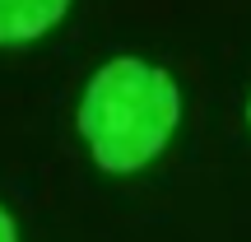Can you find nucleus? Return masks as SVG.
Returning <instances> with one entry per match:
<instances>
[{"mask_svg": "<svg viewBox=\"0 0 251 242\" xmlns=\"http://www.w3.org/2000/svg\"><path fill=\"white\" fill-rule=\"evenodd\" d=\"M181 121V93L172 75L140 56H117L89 80L79 103V131L98 168L135 172L172 140Z\"/></svg>", "mask_w": 251, "mask_h": 242, "instance_id": "nucleus-1", "label": "nucleus"}, {"mask_svg": "<svg viewBox=\"0 0 251 242\" xmlns=\"http://www.w3.org/2000/svg\"><path fill=\"white\" fill-rule=\"evenodd\" d=\"M70 0H0V42L37 37L65 14Z\"/></svg>", "mask_w": 251, "mask_h": 242, "instance_id": "nucleus-2", "label": "nucleus"}, {"mask_svg": "<svg viewBox=\"0 0 251 242\" xmlns=\"http://www.w3.org/2000/svg\"><path fill=\"white\" fill-rule=\"evenodd\" d=\"M0 242H19V233H14V219L0 210Z\"/></svg>", "mask_w": 251, "mask_h": 242, "instance_id": "nucleus-3", "label": "nucleus"}, {"mask_svg": "<svg viewBox=\"0 0 251 242\" xmlns=\"http://www.w3.org/2000/svg\"><path fill=\"white\" fill-rule=\"evenodd\" d=\"M247 117H251V108H247Z\"/></svg>", "mask_w": 251, "mask_h": 242, "instance_id": "nucleus-4", "label": "nucleus"}]
</instances>
